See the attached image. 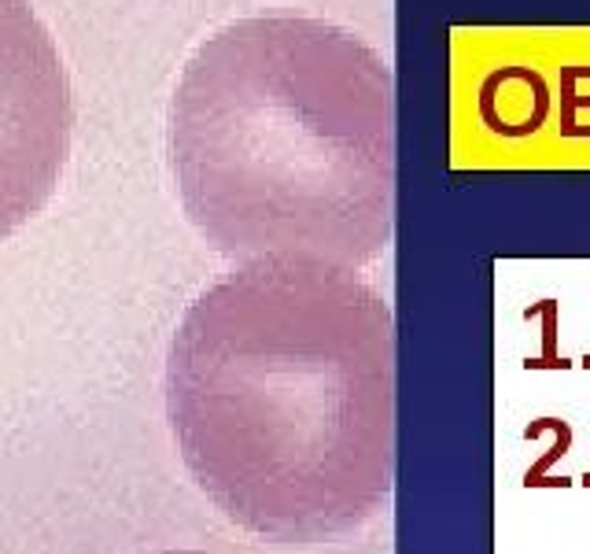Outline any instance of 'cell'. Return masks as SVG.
I'll list each match as a JSON object with an SVG mask.
<instances>
[{"label":"cell","mask_w":590,"mask_h":554,"mask_svg":"<svg viewBox=\"0 0 590 554\" xmlns=\"http://www.w3.org/2000/svg\"><path fill=\"white\" fill-rule=\"evenodd\" d=\"M384 311L317 259H263L192 303L166 359V414L192 477L266 540L362 517L380 470Z\"/></svg>","instance_id":"1"},{"label":"cell","mask_w":590,"mask_h":554,"mask_svg":"<svg viewBox=\"0 0 590 554\" xmlns=\"http://www.w3.org/2000/svg\"><path fill=\"white\" fill-rule=\"evenodd\" d=\"M170 163L218 252L358 259L384 241L388 74L325 22H236L185 67Z\"/></svg>","instance_id":"2"},{"label":"cell","mask_w":590,"mask_h":554,"mask_svg":"<svg viewBox=\"0 0 590 554\" xmlns=\"http://www.w3.org/2000/svg\"><path fill=\"white\" fill-rule=\"evenodd\" d=\"M71 82L27 0H0V241L49 203L71 149Z\"/></svg>","instance_id":"3"},{"label":"cell","mask_w":590,"mask_h":554,"mask_svg":"<svg viewBox=\"0 0 590 554\" xmlns=\"http://www.w3.org/2000/svg\"><path fill=\"white\" fill-rule=\"evenodd\" d=\"M520 319L525 322L542 319V352H539V359H525L520 366H525L528 373H536V370H572V359H564L558 352V300L547 296V300L531 303V308H525Z\"/></svg>","instance_id":"4"},{"label":"cell","mask_w":590,"mask_h":554,"mask_svg":"<svg viewBox=\"0 0 590 554\" xmlns=\"http://www.w3.org/2000/svg\"><path fill=\"white\" fill-rule=\"evenodd\" d=\"M550 425H553V436H558V440H553V447L547 451V455H542L539 462H531L528 473L520 477V488H528V492L536 488V481L547 477V470L558 466V462L569 455V447H572V425L564 422V417H550Z\"/></svg>","instance_id":"5"},{"label":"cell","mask_w":590,"mask_h":554,"mask_svg":"<svg viewBox=\"0 0 590 554\" xmlns=\"http://www.w3.org/2000/svg\"><path fill=\"white\" fill-rule=\"evenodd\" d=\"M536 488H572V477H550V473H547V477L536 481ZM536 488H531V492H536Z\"/></svg>","instance_id":"6"}]
</instances>
